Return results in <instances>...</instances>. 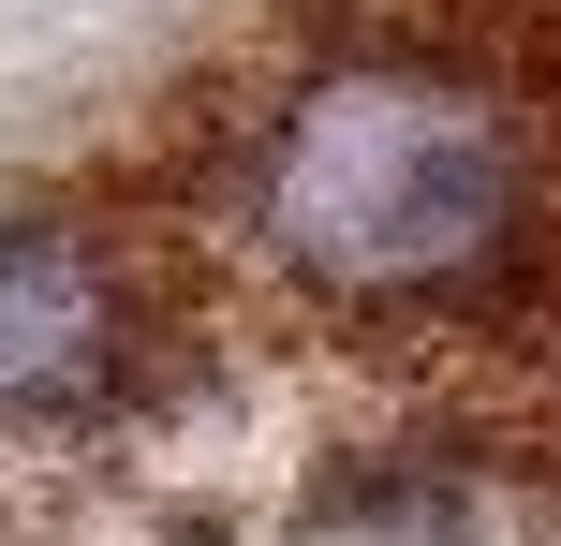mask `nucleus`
Listing matches in <instances>:
<instances>
[{"label":"nucleus","mask_w":561,"mask_h":546,"mask_svg":"<svg viewBox=\"0 0 561 546\" xmlns=\"http://www.w3.org/2000/svg\"><path fill=\"white\" fill-rule=\"evenodd\" d=\"M237 193L296 295L428 311V295L503 281L517 222H533V148H517L503 89L444 74V59H325L266 104Z\"/></svg>","instance_id":"f257e3e1"},{"label":"nucleus","mask_w":561,"mask_h":546,"mask_svg":"<svg viewBox=\"0 0 561 546\" xmlns=\"http://www.w3.org/2000/svg\"><path fill=\"white\" fill-rule=\"evenodd\" d=\"M148 355V295L118 236L15 207L0 222V429H89Z\"/></svg>","instance_id":"f03ea898"}]
</instances>
